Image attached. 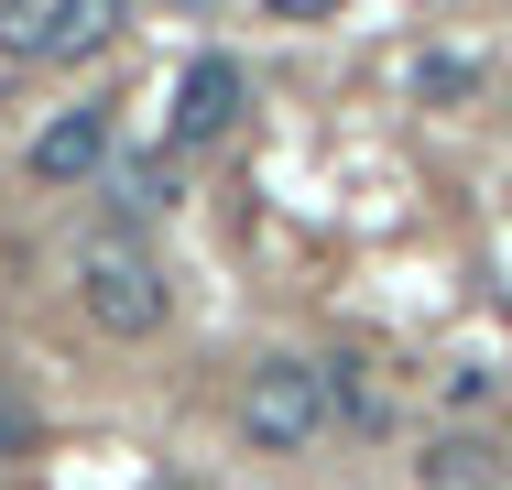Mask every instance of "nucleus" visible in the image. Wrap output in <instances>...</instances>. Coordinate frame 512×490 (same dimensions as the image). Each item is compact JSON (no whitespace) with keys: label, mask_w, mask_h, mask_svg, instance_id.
Masks as SVG:
<instances>
[{"label":"nucleus","mask_w":512,"mask_h":490,"mask_svg":"<svg viewBox=\"0 0 512 490\" xmlns=\"http://www.w3.org/2000/svg\"><path fill=\"white\" fill-rule=\"evenodd\" d=\"M273 22H338V0H262Z\"/></svg>","instance_id":"nucleus-7"},{"label":"nucleus","mask_w":512,"mask_h":490,"mask_svg":"<svg viewBox=\"0 0 512 490\" xmlns=\"http://www.w3.org/2000/svg\"><path fill=\"white\" fill-rule=\"evenodd\" d=\"M131 0H0V55L11 66H77L120 33Z\"/></svg>","instance_id":"nucleus-3"},{"label":"nucleus","mask_w":512,"mask_h":490,"mask_svg":"<svg viewBox=\"0 0 512 490\" xmlns=\"http://www.w3.org/2000/svg\"><path fill=\"white\" fill-rule=\"evenodd\" d=\"M327 371L316 360H262L251 382H240V436L251 447H273V458H295V447H316L327 436Z\"/></svg>","instance_id":"nucleus-2"},{"label":"nucleus","mask_w":512,"mask_h":490,"mask_svg":"<svg viewBox=\"0 0 512 490\" xmlns=\"http://www.w3.org/2000/svg\"><path fill=\"white\" fill-rule=\"evenodd\" d=\"M240 109H251V66H240V55H186V66H175V142L240 131Z\"/></svg>","instance_id":"nucleus-4"},{"label":"nucleus","mask_w":512,"mask_h":490,"mask_svg":"<svg viewBox=\"0 0 512 490\" xmlns=\"http://www.w3.org/2000/svg\"><path fill=\"white\" fill-rule=\"evenodd\" d=\"M502 480V447L491 436H436L425 447V490H491Z\"/></svg>","instance_id":"nucleus-6"},{"label":"nucleus","mask_w":512,"mask_h":490,"mask_svg":"<svg viewBox=\"0 0 512 490\" xmlns=\"http://www.w3.org/2000/svg\"><path fill=\"white\" fill-rule=\"evenodd\" d=\"M77 305H88L99 338H153L175 316V294H164V273H153L142 240H88L77 251Z\"/></svg>","instance_id":"nucleus-1"},{"label":"nucleus","mask_w":512,"mask_h":490,"mask_svg":"<svg viewBox=\"0 0 512 490\" xmlns=\"http://www.w3.org/2000/svg\"><path fill=\"white\" fill-rule=\"evenodd\" d=\"M22 164H33V186H88V175L109 164V109H66V120H44Z\"/></svg>","instance_id":"nucleus-5"}]
</instances>
